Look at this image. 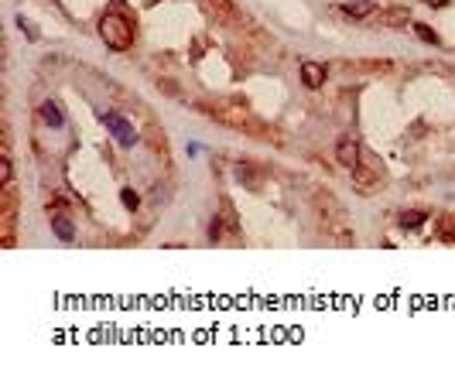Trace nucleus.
<instances>
[{
    "label": "nucleus",
    "mask_w": 455,
    "mask_h": 386,
    "mask_svg": "<svg viewBox=\"0 0 455 386\" xmlns=\"http://www.w3.org/2000/svg\"><path fill=\"white\" fill-rule=\"evenodd\" d=\"M100 38L113 48V52H127V48L134 45V24L124 21L120 14H106L100 21Z\"/></svg>",
    "instance_id": "f257e3e1"
},
{
    "label": "nucleus",
    "mask_w": 455,
    "mask_h": 386,
    "mask_svg": "<svg viewBox=\"0 0 455 386\" xmlns=\"http://www.w3.org/2000/svg\"><path fill=\"white\" fill-rule=\"evenodd\" d=\"M103 123H106V130H113V137L124 144V147H134L137 144V130L130 123H127L124 116H116V113H103Z\"/></svg>",
    "instance_id": "f03ea898"
},
{
    "label": "nucleus",
    "mask_w": 455,
    "mask_h": 386,
    "mask_svg": "<svg viewBox=\"0 0 455 386\" xmlns=\"http://www.w3.org/2000/svg\"><path fill=\"white\" fill-rule=\"evenodd\" d=\"M336 161H339L342 168H356V164H360V144H356V140H339Z\"/></svg>",
    "instance_id": "7ed1b4c3"
},
{
    "label": "nucleus",
    "mask_w": 455,
    "mask_h": 386,
    "mask_svg": "<svg viewBox=\"0 0 455 386\" xmlns=\"http://www.w3.org/2000/svg\"><path fill=\"white\" fill-rule=\"evenodd\" d=\"M301 79H305L308 89H319L322 82H325V68H322L319 62H305V65H301Z\"/></svg>",
    "instance_id": "20e7f679"
},
{
    "label": "nucleus",
    "mask_w": 455,
    "mask_h": 386,
    "mask_svg": "<svg viewBox=\"0 0 455 386\" xmlns=\"http://www.w3.org/2000/svg\"><path fill=\"white\" fill-rule=\"evenodd\" d=\"M52 233H55L62 243H72V239H76V229H72V222H68L65 216H52Z\"/></svg>",
    "instance_id": "39448f33"
},
{
    "label": "nucleus",
    "mask_w": 455,
    "mask_h": 386,
    "mask_svg": "<svg viewBox=\"0 0 455 386\" xmlns=\"http://www.w3.org/2000/svg\"><path fill=\"white\" fill-rule=\"evenodd\" d=\"M339 11H342V14H349V17H370L376 7L370 4V0H353V4H342Z\"/></svg>",
    "instance_id": "423d86ee"
},
{
    "label": "nucleus",
    "mask_w": 455,
    "mask_h": 386,
    "mask_svg": "<svg viewBox=\"0 0 455 386\" xmlns=\"http://www.w3.org/2000/svg\"><path fill=\"white\" fill-rule=\"evenodd\" d=\"M41 116H45L48 126H62V123H65V116H62V110H58V102H52V99L41 106Z\"/></svg>",
    "instance_id": "0eeeda50"
},
{
    "label": "nucleus",
    "mask_w": 455,
    "mask_h": 386,
    "mask_svg": "<svg viewBox=\"0 0 455 386\" xmlns=\"http://www.w3.org/2000/svg\"><path fill=\"white\" fill-rule=\"evenodd\" d=\"M209 7L219 11L226 21H236V17H240V11H236V4H233V0H209Z\"/></svg>",
    "instance_id": "6e6552de"
},
{
    "label": "nucleus",
    "mask_w": 455,
    "mask_h": 386,
    "mask_svg": "<svg viewBox=\"0 0 455 386\" xmlns=\"http://www.w3.org/2000/svg\"><path fill=\"white\" fill-rule=\"evenodd\" d=\"M438 236H442L445 243H455V216H445L442 222H438Z\"/></svg>",
    "instance_id": "1a4fd4ad"
},
{
    "label": "nucleus",
    "mask_w": 455,
    "mask_h": 386,
    "mask_svg": "<svg viewBox=\"0 0 455 386\" xmlns=\"http://www.w3.org/2000/svg\"><path fill=\"white\" fill-rule=\"evenodd\" d=\"M424 222V212H418V209H414V212H404V216H400V226L404 229H418Z\"/></svg>",
    "instance_id": "9d476101"
},
{
    "label": "nucleus",
    "mask_w": 455,
    "mask_h": 386,
    "mask_svg": "<svg viewBox=\"0 0 455 386\" xmlns=\"http://www.w3.org/2000/svg\"><path fill=\"white\" fill-rule=\"evenodd\" d=\"M414 31H418V38H421V41H428V45H438V34H435L428 24H414Z\"/></svg>",
    "instance_id": "9b49d317"
},
{
    "label": "nucleus",
    "mask_w": 455,
    "mask_h": 386,
    "mask_svg": "<svg viewBox=\"0 0 455 386\" xmlns=\"http://www.w3.org/2000/svg\"><path fill=\"white\" fill-rule=\"evenodd\" d=\"M380 21H387V24H404V21H408V14H404V11H384V14H380Z\"/></svg>",
    "instance_id": "f8f14e48"
},
{
    "label": "nucleus",
    "mask_w": 455,
    "mask_h": 386,
    "mask_svg": "<svg viewBox=\"0 0 455 386\" xmlns=\"http://www.w3.org/2000/svg\"><path fill=\"white\" fill-rule=\"evenodd\" d=\"M120 202H124V205H127V209H130V212H134L137 205H140V198H137V195H134V192H130V188H124V192H120Z\"/></svg>",
    "instance_id": "ddd939ff"
},
{
    "label": "nucleus",
    "mask_w": 455,
    "mask_h": 386,
    "mask_svg": "<svg viewBox=\"0 0 455 386\" xmlns=\"http://www.w3.org/2000/svg\"><path fill=\"white\" fill-rule=\"evenodd\" d=\"M236 178H240V182H243V185H253V171H250V168H243V164H240V168H236Z\"/></svg>",
    "instance_id": "4468645a"
},
{
    "label": "nucleus",
    "mask_w": 455,
    "mask_h": 386,
    "mask_svg": "<svg viewBox=\"0 0 455 386\" xmlns=\"http://www.w3.org/2000/svg\"><path fill=\"white\" fill-rule=\"evenodd\" d=\"M209 239H212V243L223 239V226H219V219H212V226H209Z\"/></svg>",
    "instance_id": "2eb2a0df"
},
{
    "label": "nucleus",
    "mask_w": 455,
    "mask_h": 386,
    "mask_svg": "<svg viewBox=\"0 0 455 386\" xmlns=\"http://www.w3.org/2000/svg\"><path fill=\"white\" fill-rule=\"evenodd\" d=\"M0 174H4V185H11V174H14V168H11V161L4 158V164H0Z\"/></svg>",
    "instance_id": "dca6fc26"
},
{
    "label": "nucleus",
    "mask_w": 455,
    "mask_h": 386,
    "mask_svg": "<svg viewBox=\"0 0 455 386\" xmlns=\"http://www.w3.org/2000/svg\"><path fill=\"white\" fill-rule=\"evenodd\" d=\"M428 4H432V7H445V4H448V0H428Z\"/></svg>",
    "instance_id": "f3484780"
}]
</instances>
